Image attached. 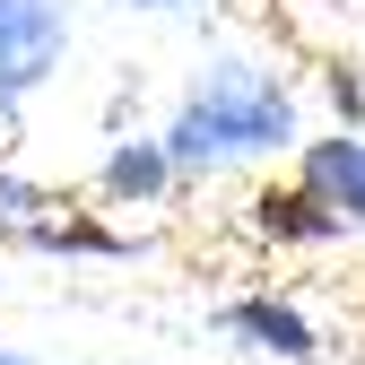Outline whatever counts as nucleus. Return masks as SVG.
<instances>
[{"label":"nucleus","instance_id":"6e6552de","mask_svg":"<svg viewBox=\"0 0 365 365\" xmlns=\"http://www.w3.org/2000/svg\"><path fill=\"white\" fill-rule=\"evenodd\" d=\"M0 365H18V356H0Z\"/></svg>","mask_w":365,"mask_h":365},{"label":"nucleus","instance_id":"423d86ee","mask_svg":"<svg viewBox=\"0 0 365 365\" xmlns=\"http://www.w3.org/2000/svg\"><path fill=\"white\" fill-rule=\"evenodd\" d=\"M165 174H174L165 140H130V148H113V165H105V200H157Z\"/></svg>","mask_w":365,"mask_h":365},{"label":"nucleus","instance_id":"f03ea898","mask_svg":"<svg viewBox=\"0 0 365 365\" xmlns=\"http://www.w3.org/2000/svg\"><path fill=\"white\" fill-rule=\"evenodd\" d=\"M61 43H70V18H61V0H0V105L53 78Z\"/></svg>","mask_w":365,"mask_h":365},{"label":"nucleus","instance_id":"20e7f679","mask_svg":"<svg viewBox=\"0 0 365 365\" xmlns=\"http://www.w3.org/2000/svg\"><path fill=\"white\" fill-rule=\"evenodd\" d=\"M226 331L252 339V348H269V356H287V365H313V356H322L313 322H304L296 304H279V296H244V304H226Z\"/></svg>","mask_w":365,"mask_h":365},{"label":"nucleus","instance_id":"0eeeda50","mask_svg":"<svg viewBox=\"0 0 365 365\" xmlns=\"http://www.w3.org/2000/svg\"><path fill=\"white\" fill-rule=\"evenodd\" d=\"M130 9H200V0H130Z\"/></svg>","mask_w":365,"mask_h":365},{"label":"nucleus","instance_id":"f257e3e1","mask_svg":"<svg viewBox=\"0 0 365 365\" xmlns=\"http://www.w3.org/2000/svg\"><path fill=\"white\" fill-rule=\"evenodd\" d=\"M252 148H296V105L269 70L217 61L182 96V113L165 130V157L174 165H217V157H252Z\"/></svg>","mask_w":365,"mask_h":365},{"label":"nucleus","instance_id":"39448f33","mask_svg":"<svg viewBox=\"0 0 365 365\" xmlns=\"http://www.w3.org/2000/svg\"><path fill=\"white\" fill-rule=\"evenodd\" d=\"M304 182L339 217H365V140H313L304 148Z\"/></svg>","mask_w":365,"mask_h":365},{"label":"nucleus","instance_id":"7ed1b4c3","mask_svg":"<svg viewBox=\"0 0 365 365\" xmlns=\"http://www.w3.org/2000/svg\"><path fill=\"white\" fill-rule=\"evenodd\" d=\"M252 235H269V244H331L339 209L313 182H269V192H252Z\"/></svg>","mask_w":365,"mask_h":365}]
</instances>
